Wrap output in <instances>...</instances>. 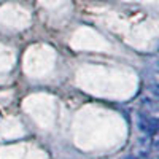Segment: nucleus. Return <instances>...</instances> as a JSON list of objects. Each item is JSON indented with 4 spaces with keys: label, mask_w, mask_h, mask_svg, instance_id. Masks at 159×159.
I'll return each instance as SVG.
<instances>
[{
    "label": "nucleus",
    "mask_w": 159,
    "mask_h": 159,
    "mask_svg": "<svg viewBox=\"0 0 159 159\" xmlns=\"http://www.w3.org/2000/svg\"><path fill=\"white\" fill-rule=\"evenodd\" d=\"M0 118H2V113H0Z\"/></svg>",
    "instance_id": "f257e3e1"
}]
</instances>
